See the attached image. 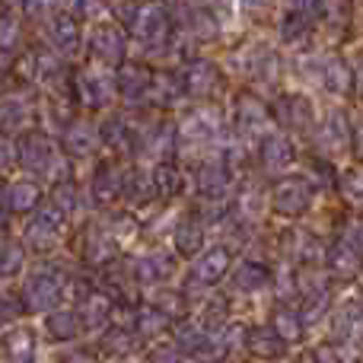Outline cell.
<instances>
[{
	"instance_id": "cell-1",
	"label": "cell",
	"mask_w": 363,
	"mask_h": 363,
	"mask_svg": "<svg viewBox=\"0 0 363 363\" xmlns=\"http://www.w3.org/2000/svg\"><path fill=\"white\" fill-rule=\"evenodd\" d=\"M176 347L185 357L191 360H204V363H217L226 357V335H217L213 328H207L204 322H179L172 328Z\"/></svg>"
},
{
	"instance_id": "cell-2",
	"label": "cell",
	"mask_w": 363,
	"mask_h": 363,
	"mask_svg": "<svg viewBox=\"0 0 363 363\" xmlns=\"http://www.w3.org/2000/svg\"><path fill=\"white\" fill-rule=\"evenodd\" d=\"M128 29L134 32V38H138L140 45H147V48H160V45L169 38V13H166L157 0H150V4H138L131 10V16H128Z\"/></svg>"
},
{
	"instance_id": "cell-3",
	"label": "cell",
	"mask_w": 363,
	"mask_h": 363,
	"mask_svg": "<svg viewBox=\"0 0 363 363\" xmlns=\"http://www.w3.org/2000/svg\"><path fill=\"white\" fill-rule=\"evenodd\" d=\"M61 296H64V277L51 268L35 271L23 287V309H29V313H48V309H55L61 303Z\"/></svg>"
},
{
	"instance_id": "cell-4",
	"label": "cell",
	"mask_w": 363,
	"mask_h": 363,
	"mask_svg": "<svg viewBox=\"0 0 363 363\" xmlns=\"http://www.w3.org/2000/svg\"><path fill=\"white\" fill-rule=\"evenodd\" d=\"M313 204V185L303 176H287L271 188V207L284 217H300Z\"/></svg>"
},
{
	"instance_id": "cell-5",
	"label": "cell",
	"mask_w": 363,
	"mask_h": 363,
	"mask_svg": "<svg viewBox=\"0 0 363 363\" xmlns=\"http://www.w3.org/2000/svg\"><path fill=\"white\" fill-rule=\"evenodd\" d=\"M16 160L26 172H32V176H48L51 166H55V144H51L42 131H29L19 138Z\"/></svg>"
},
{
	"instance_id": "cell-6",
	"label": "cell",
	"mask_w": 363,
	"mask_h": 363,
	"mask_svg": "<svg viewBox=\"0 0 363 363\" xmlns=\"http://www.w3.org/2000/svg\"><path fill=\"white\" fill-rule=\"evenodd\" d=\"M268 125H271L268 106H264L258 96H252V93L239 96L236 99V131L242 134L245 140H258V138H264Z\"/></svg>"
},
{
	"instance_id": "cell-7",
	"label": "cell",
	"mask_w": 363,
	"mask_h": 363,
	"mask_svg": "<svg viewBox=\"0 0 363 363\" xmlns=\"http://www.w3.org/2000/svg\"><path fill=\"white\" fill-rule=\"evenodd\" d=\"M61 226H64V213L57 211L55 204H45L42 211L32 217V223L26 226V245H32V249H51V245L57 242V236H61Z\"/></svg>"
},
{
	"instance_id": "cell-8",
	"label": "cell",
	"mask_w": 363,
	"mask_h": 363,
	"mask_svg": "<svg viewBox=\"0 0 363 363\" xmlns=\"http://www.w3.org/2000/svg\"><path fill=\"white\" fill-rule=\"evenodd\" d=\"M125 51H128V42H125V32L118 26H96L93 35H89V55L102 64H121L125 61Z\"/></svg>"
},
{
	"instance_id": "cell-9",
	"label": "cell",
	"mask_w": 363,
	"mask_h": 363,
	"mask_svg": "<svg viewBox=\"0 0 363 363\" xmlns=\"http://www.w3.org/2000/svg\"><path fill=\"white\" fill-rule=\"evenodd\" d=\"M153 70L144 64H121L118 77H115V89L125 96L128 102H144L153 93Z\"/></svg>"
},
{
	"instance_id": "cell-10",
	"label": "cell",
	"mask_w": 363,
	"mask_h": 363,
	"mask_svg": "<svg viewBox=\"0 0 363 363\" xmlns=\"http://www.w3.org/2000/svg\"><path fill=\"white\" fill-rule=\"evenodd\" d=\"M233 264V255L226 245H213V249H207L204 255L194 262L191 268V284H201V287H213V284H220L226 277V271H230Z\"/></svg>"
},
{
	"instance_id": "cell-11",
	"label": "cell",
	"mask_w": 363,
	"mask_h": 363,
	"mask_svg": "<svg viewBox=\"0 0 363 363\" xmlns=\"http://www.w3.org/2000/svg\"><path fill=\"white\" fill-rule=\"evenodd\" d=\"M220 86V70L211 61H191L182 74V93L191 99H204Z\"/></svg>"
},
{
	"instance_id": "cell-12",
	"label": "cell",
	"mask_w": 363,
	"mask_h": 363,
	"mask_svg": "<svg viewBox=\"0 0 363 363\" xmlns=\"http://www.w3.org/2000/svg\"><path fill=\"white\" fill-rule=\"evenodd\" d=\"M35 332L26 325L0 335V360L4 363H35Z\"/></svg>"
},
{
	"instance_id": "cell-13",
	"label": "cell",
	"mask_w": 363,
	"mask_h": 363,
	"mask_svg": "<svg viewBox=\"0 0 363 363\" xmlns=\"http://www.w3.org/2000/svg\"><path fill=\"white\" fill-rule=\"evenodd\" d=\"M274 115L281 125L294 128V131H309L313 128V102L306 99V96H281V99L274 102Z\"/></svg>"
},
{
	"instance_id": "cell-14",
	"label": "cell",
	"mask_w": 363,
	"mask_h": 363,
	"mask_svg": "<svg viewBox=\"0 0 363 363\" xmlns=\"http://www.w3.org/2000/svg\"><path fill=\"white\" fill-rule=\"evenodd\" d=\"M360 264H363V252L354 249V245L347 242L345 236L335 239V242L325 249V268H328V274H335V277H354L360 271Z\"/></svg>"
},
{
	"instance_id": "cell-15",
	"label": "cell",
	"mask_w": 363,
	"mask_h": 363,
	"mask_svg": "<svg viewBox=\"0 0 363 363\" xmlns=\"http://www.w3.org/2000/svg\"><path fill=\"white\" fill-rule=\"evenodd\" d=\"M242 338H245V345H249V351L255 354V357H262V360H281L284 354H287V341H284L271 325L249 328Z\"/></svg>"
},
{
	"instance_id": "cell-16",
	"label": "cell",
	"mask_w": 363,
	"mask_h": 363,
	"mask_svg": "<svg viewBox=\"0 0 363 363\" xmlns=\"http://www.w3.org/2000/svg\"><path fill=\"white\" fill-rule=\"evenodd\" d=\"M125 188V172L118 169L115 163H99L93 172V182H89V191H93V201L96 204H108L115 201Z\"/></svg>"
},
{
	"instance_id": "cell-17",
	"label": "cell",
	"mask_w": 363,
	"mask_h": 363,
	"mask_svg": "<svg viewBox=\"0 0 363 363\" xmlns=\"http://www.w3.org/2000/svg\"><path fill=\"white\" fill-rule=\"evenodd\" d=\"M294 144H290L284 134H264L262 138V147H258V160L268 172H281L294 163Z\"/></svg>"
},
{
	"instance_id": "cell-18",
	"label": "cell",
	"mask_w": 363,
	"mask_h": 363,
	"mask_svg": "<svg viewBox=\"0 0 363 363\" xmlns=\"http://www.w3.org/2000/svg\"><path fill=\"white\" fill-rule=\"evenodd\" d=\"M48 42L57 55H74L80 48V26H77V16L70 13H61V16L51 19L48 26Z\"/></svg>"
},
{
	"instance_id": "cell-19",
	"label": "cell",
	"mask_w": 363,
	"mask_h": 363,
	"mask_svg": "<svg viewBox=\"0 0 363 363\" xmlns=\"http://www.w3.org/2000/svg\"><path fill=\"white\" fill-rule=\"evenodd\" d=\"M77 93H80V102H83V106L102 108V106H108V99H112L115 83L106 80L102 74H93V70H86V74L77 77Z\"/></svg>"
},
{
	"instance_id": "cell-20",
	"label": "cell",
	"mask_w": 363,
	"mask_h": 363,
	"mask_svg": "<svg viewBox=\"0 0 363 363\" xmlns=\"http://www.w3.org/2000/svg\"><path fill=\"white\" fill-rule=\"evenodd\" d=\"M115 306L106 294L93 290V294H83L80 296V309H77V319H80L83 328H102L108 319H112Z\"/></svg>"
},
{
	"instance_id": "cell-21",
	"label": "cell",
	"mask_w": 363,
	"mask_h": 363,
	"mask_svg": "<svg viewBox=\"0 0 363 363\" xmlns=\"http://www.w3.org/2000/svg\"><path fill=\"white\" fill-rule=\"evenodd\" d=\"M328 306H332V290L322 281H313L300 290V319L303 322H319Z\"/></svg>"
},
{
	"instance_id": "cell-22",
	"label": "cell",
	"mask_w": 363,
	"mask_h": 363,
	"mask_svg": "<svg viewBox=\"0 0 363 363\" xmlns=\"http://www.w3.org/2000/svg\"><path fill=\"white\" fill-rule=\"evenodd\" d=\"M172 271H176V262H172L169 255H163V252H160V255L138 258L131 274H134V281H138V284H147V287H153V284H163L166 277L172 274Z\"/></svg>"
},
{
	"instance_id": "cell-23",
	"label": "cell",
	"mask_w": 363,
	"mask_h": 363,
	"mask_svg": "<svg viewBox=\"0 0 363 363\" xmlns=\"http://www.w3.org/2000/svg\"><path fill=\"white\" fill-rule=\"evenodd\" d=\"M230 179H233V172H230V166H226V160H207V163L198 169V188H201V194H207V198L226 194Z\"/></svg>"
},
{
	"instance_id": "cell-24",
	"label": "cell",
	"mask_w": 363,
	"mask_h": 363,
	"mask_svg": "<svg viewBox=\"0 0 363 363\" xmlns=\"http://www.w3.org/2000/svg\"><path fill=\"white\" fill-rule=\"evenodd\" d=\"M319 77H322V83H325L328 93H335V96H347L354 89V70L347 67V61L338 57V55H332V57L322 61Z\"/></svg>"
},
{
	"instance_id": "cell-25",
	"label": "cell",
	"mask_w": 363,
	"mask_h": 363,
	"mask_svg": "<svg viewBox=\"0 0 363 363\" xmlns=\"http://www.w3.org/2000/svg\"><path fill=\"white\" fill-rule=\"evenodd\" d=\"M335 341H341V345H360L363 341V309L357 303H351V306H345L338 315H335Z\"/></svg>"
},
{
	"instance_id": "cell-26",
	"label": "cell",
	"mask_w": 363,
	"mask_h": 363,
	"mask_svg": "<svg viewBox=\"0 0 363 363\" xmlns=\"http://www.w3.org/2000/svg\"><path fill=\"white\" fill-rule=\"evenodd\" d=\"M138 341L140 338H138V332H134V325L115 322V325L102 335V354H108V357H125V354H131L134 347H138Z\"/></svg>"
},
{
	"instance_id": "cell-27",
	"label": "cell",
	"mask_w": 363,
	"mask_h": 363,
	"mask_svg": "<svg viewBox=\"0 0 363 363\" xmlns=\"http://www.w3.org/2000/svg\"><path fill=\"white\" fill-rule=\"evenodd\" d=\"M172 242H176L179 255L194 258L201 249H204V226H201L198 217H185L172 233Z\"/></svg>"
},
{
	"instance_id": "cell-28",
	"label": "cell",
	"mask_w": 363,
	"mask_h": 363,
	"mask_svg": "<svg viewBox=\"0 0 363 363\" xmlns=\"http://www.w3.org/2000/svg\"><path fill=\"white\" fill-rule=\"evenodd\" d=\"M169 322L172 319L157 306V303H147V306H140L138 313H134V332H138V338L147 341V338H157L160 332H166Z\"/></svg>"
},
{
	"instance_id": "cell-29",
	"label": "cell",
	"mask_w": 363,
	"mask_h": 363,
	"mask_svg": "<svg viewBox=\"0 0 363 363\" xmlns=\"http://www.w3.org/2000/svg\"><path fill=\"white\" fill-rule=\"evenodd\" d=\"M179 19H182V26H185L194 38H211L213 32H217V26H220L201 4L198 6H194V4H182L179 6Z\"/></svg>"
},
{
	"instance_id": "cell-30",
	"label": "cell",
	"mask_w": 363,
	"mask_h": 363,
	"mask_svg": "<svg viewBox=\"0 0 363 363\" xmlns=\"http://www.w3.org/2000/svg\"><path fill=\"white\" fill-rule=\"evenodd\" d=\"M220 134V118L217 112H194L188 115V121L182 125V138L188 140H198V144H207V140H213Z\"/></svg>"
},
{
	"instance_id": "cell-31",
	"label": "cell",
	"mask_w": 363,
	"mask_h": 363,
	"mask_svg": "<svg viewBox=\"0 0 363 363\" xmlns=\"http://www.w3.org/2000/svg\"><path fill=\"white\" fill-rule=\"evenodd\" d=\"M96 138H99V134L93 131V125L74 121V125H67V131H64V150H67L70 157H86V153H93Z\"/></svg>"
},
{
	"instance_id": "cell-32",
	"label": "cell",
	"mask_w": 363,
	"mask_h": 363,
	"mask_svg": "<svg viewBox=\"0 0 363 363\" xmlns=\"http://www.w3.org/2000/svg\"><path fill=\"white\" fill-rule=\"evenodd\" d=\"M150 182H153V191H157L160 198H176V194H182V188H185L182 169L176 163H166V160L150 172Z\"/></svg>"
},
{
	"instance_id": "cell-33",
	"label": "cell",
	"mask_w": 363,
	"mask_h": 363,
	"mask_svg": "<svg viewBox=\"0 0 363 363\" xmlns=\"http://www.w3.org/2000/svg\"><path fill=\"white\" fill-rule=\"evenodd\" d=\"M38 198H42V191H38L35 182H13V185H6L4 201L13 213H29L38 204Z\"/></svg>"
},
{
	"instance_id": "cell-34",
	"label": "cell",
	"mask_w": 363,
	"mask_h": 363,
	"mask_svg": "<svg viewBox=\"0 0 363 363\" xmlns=\"http://www.w3.org/2000/svg\"><path fill=\"white\" fill-rule=\"evenodd\" d=\"M271 281V268L262 262H242L236 268V287L245 290V294H255V290H264Z\"/></svg>"
},
{
	"instance_id": "cell-35",
	"label": "cell",
	"mask_w": 363,
	"mask_h": 363,
	"mask_svg": "<svg viewBox=\"0 0 363 363\" xmlns=\"http://www.w3.org/2000/svg\"><path fill=\"white\" fill-rule=\"evenodd\" d=\"M99 138H102V144H108L112 150H128V144H138V134H134V128L128 125L125 118H108L106 125L99 128Z\"/></svg>"
},
{
	"instance_id": "cell-36",
	"label": "cell",
	"mask_w": 363,
	"mask_h": 363,
	"mask_svg": "<svg viewBox=\"0 0 363 363\" xmlns=\"http://www.w3.org/2000/svg\"><path fill=\"white\" fill-rule=\"evenodd\" d=\"M271 328H274L277 335H281L284 341H300L303 338V319L296 309H287V306H277L274 315H271Z\"/></svg>"
},
{
	"instance_id": "cell-37",
	"label": "cell",
	"mask_w": 363,
	"mask_h": 363,
	"mask_svg": "<svg viewBox=\"0 0 363 363\" xmlns=\"http://www.w3.org/2000/svg\"><path fill=\"white\" fill-rule=\"evenodd\" d=\"M83 255H86V262H93V264L112 262V258H115V239L108 236V233H102V230H89Z\"/></svg>"
},
{
	"instance_id": "cell-38",
	"label": "cell",
	"mask_w": 363,
	"mask_h": 363,
	"mask_svg": "<svg viewBox=\"0 0 363 363\" xmlns=\"http://www.w3.org/2000/svg\"><path fill=\"white\" fill-rule=\"evenodd\" d=\"M45 328H48V335L55 341H74L77 335H80V319H77V313H70V309H61V313L48 315Z\"/></svg>"
},
{
	"instance_id": "cell-39",
	"label": "cell",
	"mask_w": 363,
	"mask_h": 363,
	"mask_svg": "<svg viewBox=\"0 0 363 363\" xmlns=\"http://www.w3.org/2000/svg\"><path fill=\"white\" fill-rule=\"evenodd\" d=\"M29 118V108L23 99H6L0 102V134H16Z\"/></svg>"
},
{
	"instance_id": "cell-40",
	"label": "cell",
	"mask_w": 363,
	"mask_h": 363,
	"mask_svg": "<svg viewBox=\"0 0 363 363\" xmlns=\"http://www.w3.org/2000/svg\"><path fill=\"white\" fill-rule=\"evenodd\" d=\"M325 138L332 140V147H338V150H347V147H351L354 128H351V121H347L345 112H338V108H335V112L328 115V121H325Z\"/></svg>"
},
{
	"instance_id": "cell-41",
	"label": "cell",
	"mask_w": 363,
	"mask_h": 363,
	"mask_svg": "<svg viewBox=\"0 0 363 363\" xmlns=\"http://www.w3.org/2000/svg\"><path fill=\"white\" fill-rule=\"evenodd\" d=\"M309 23H313V19H309L306 13L287 10V13H284V19H281V38H284L287 45L303 42V38L309 35Z\"/></svg>"
},
{
	"instance_id": "cell-42",
	"label": "cell",
	"mask_w": 363,
	"mask_h": 363,
	"mask_svg": "<svg viewBox=\"0 0 363 363\" xmlns=\"http://www.w3.org/2000/svg\"><path fill=\"white\" fill-rule=\"evenodd\" d=\"M23 264H26L23 245H16V242L0 245V277H16L23 271Z\"/></svg>"
},
{
	"instance_id": "cell-43",
	"label": "cell",
	"mask_w": 363,
	"mask_h": 363,
	"mask_svg": "<svg viewBox=\"0 0 363 363\" xmlns=\"http://www.w3.org/2000/svg\"><path fill=\"white\" fill-rule=\"evenodd\" d=\"M51 204L61 213H74L77 211V185L74 182H57L55 194H51Z\"/></svg>"
},
{
	"instance_id": "cell-44",
	"label": "cell",
	"mask_w": 363,
	"mask_h": 363,
	"mask_svg": "<svg viewBox=\"0 0 363 363\" xmlns=\"http://www.w3.org/2000/svg\"><path fill=\"white\" fill-rule=\"evenodd\" d=\"M153 191V182L144 179L140 172H131V176H125V188H121V194H128L131 201H147ZM157 194V191H153Z\"/></svg>"
},
{
	"instance_id": "cell-45",
	"label": "cell",
	"mask_w": 363,
	"mask_h": 363,
	"mask_svg": "<svg viewBox=\"0 0 363 363\" xmlns=\"http://www.w3.org/2000/svg\"><path fill=\"white\" fill-rule=\"evenodd\" d=\"M341 194L354 204H363V169H347L341 176Z\"/></svg>"
},
{
	"instance_id": "cell-46",
	"label": "cell",
	"mask_w": 363,
	"mask_h": 363,
	"mask_svg": "<svg viewBox=\"0 0 363 363\" xmlns=\"http://www.w3.org/2000/svg\"><path fill=\"white\" fill-rule=\"evenodd\" d=\"M16 42H19V23H16V16H10V13H0V51L16 48Z\"/></svg>"
},
{
	"instance_id": "cell-47",
	"label": "cell",
	"mask_w": 363,
	"mask_h": 363,
	"mask_svg": "<svg viewBox=\"0 0 363 363\" xmlns=\"http://www.w3.org/2000/svg\"><path fill=\"white\" fill-rule=\"evenodd\" d=\"M19 315H23V303H19L13 294H0V325L16 322Z\"/></svg>"
},
{
	"instance_id": "cell-48",
	"label": "cell",
	"mask_w": 363,
	"mask_h": 363,
	"mask_svg": "<svg viewBox=\"0 0 363 363\" xmlns=\"http://www.w3.org/2000/svg\"><path fill=\"white\" fill-rule=\"evenodd\" d=\"M23 10L29 19H48L57 10V0H23Z\"/></svg>"
},
{
	"instance_id": "cell-49",
	"label": "cell",
	"mask_w": 363,
	"mask_h": 363,
	"mask_svg": "<svg viewBox=\"0 0 363 363\" xmlns=\"http://www.w3.org/2000/svg\"><path fill=\"white\" fill-rule=\"evenodd\" d=\"M147 363H185V354L179 351L176 345H160V347H153L150 354H147Z\"/></svg>"
},
{
	"instance_id": "cell-50",
	"label": "cell",
	"mask_w": 363,
	"mask_h": 363,
	"mask_svg": "<svg viewBox=\"0 0 363 363\" xmlns=\"http://www.w3.org/2000/svg\"><path fill=\"white\" fill-rule=\"evenodd\" d=\"M201 6H204L217 23H226V19L233 16V0H201Z\"/></svg>"
},
{
	"instance_id": "cell-51",
	"label": "cell",
	"mask_w": 363,
	"mask_h": 363,
	"mask_svg": "<svg viewBox=\"0 0 363 363\" xmlns=\"http://www.w3.org/2000/svg\"><path fill=\"white\" fill-rule=\"evenodd\" d=\"M70 16H93L99 13V0H67Z\"/></svg>"
},
{
	"instance_id": "cell-52",
	"label": "cell",
	"mask_w": 363,
	"mask_h": 363,
	"mask_svg": "<svg viewBox=\"0 0 363 363\" xmlns=\"http://www.w3.org/2000/svg\"><path fill=\"white\" fill-rule=\"evenodd\" d=\"M57 363H96V354L86 351V347H70L67 354H61Z\"/></svg>"
},
{
	"instance_id": "cell-53",
	"label": "cell",
	"mask_w": 363,
	"mask_h": 363,
	"mask_svg": "<svg viewBox=\"0 0 363 363\" xmlns=\"http://www.w3.org/2000/svg\"><path fill=\"white\" fill-rule=\"evenodd\" d=\"M345 239H347V242H351L357 252H363V223H351V226H347V230H345Z\"/></svg>"
},
{
	"instance_id": "cell-54",
	"label": "cell",
	"mask_w": 363,
	"mask_h": 363,
	"mask_svg": "<svg viewBox=\"0 0 363 363\" xmlns=\"http://www.w3.org/2000/svg\"><path fill=\"white\" fill-rule=\"evenodd\" d=\"M354 86H357L360 96H363V61L357 64V70H354Z\"/></svg>"
},
{
	"instance_id": "cell-55",
	"label": "cell",
	"mask_w": 363,
	"mask_h": 363,
	"mask_svg": "<svg viewBox=\"0 0 363 363\" xmlns=\"http://www.w3.org/2000/svg\"><path fill=\"white\" fill-rule=\"evenodd\" d=\"M351 144H357V153L363 157V125L357 128V131H354V138H351Z\"/></svg>"
},
{
	"instance_id": "cell-56",
	"label": "cell",
	"mask_w": 363,
	"mask_h": 363,
	"mask_svg": "<svg viewBox=\"0 0 363 363\" xmlns=\"http://www.w3.org/2000/svg\"><path fill=\"white\" fill-rule=\"evenodd\" d=\"M6 163H10V147H6L4 140H0V169H4Z\"/></svg>"
},
{
	"instance_id": "cell-57",
	"label": "cell",
	"mask_w": 363,
	"mask_h": 363,
	"mask_svg": "<svg viewBox=\"0 0 363 363\" xmlns=\"http://www.w3.org/2000/svg\"><path fill=\"white\" fill-rule=\"evenodd\" d=\"M242 4L249 6V10H258V6H264V4H268V0H242Z\"/></svg>"
},
{
	"instance_id": "cell-58",
	"label": "cell",
	"mask_w": 363,
	"mask_h": 363,
	"mask_svg": "<svg viewBox=\"0 0 363 363\" xmlns=\"http://www.w3.org/2000/svg\"><path fill=\"white\" fill-rule=\"evenodd\" d=\"M4 233H6V213L0 211V236H4Z\"/></svg>"
},
{
	"instance_id": "cell-59",
	"label": "cell",
	"mask_w": 363,
	"mask_h": 363,
	"mask_svg": "<svg viewBox=\"0 0 363 363\" xmlns=\"http://www.w3.org/2000/svg\"><path fill=\"white\" fill-rule=\"evenodd\" d=\"M6 198V182H0V201Z\"/></svg>"
},
{
	"instance_id": "cell-60",
	"label": "cell",
	"mask_w": 363,
	"mask_h": 363,
	"mask_svg": "<svg viewBox=\"0 0 363 363\" xmlns=\"http://www.w3.org/2000/svg\"><path fill=\"white\" fill-rule=\"evenodd\" d=\"M0 80H4V70H0Z\"/></svg>"
}]
</instances>
